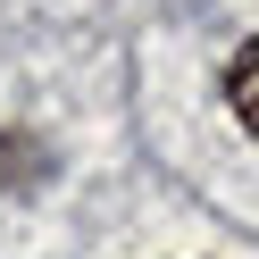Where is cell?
Masks as SVG:
<instances>
[{
  "instance_id": "1",
  "label": "cell",
  "mask_w": 259,
  "mask_h": 259,
  "mask_svg": "<svg viewBox=\"0 0 259 259\" xmlns=\"http://www.w3.org/2000/svg\"><path fill=\"white\" fill-rule=\"evenodd\" d=\"M226 101H234V117L259 134V34L234 51V67H226Z\"/></svg>"
}]
</instances>
